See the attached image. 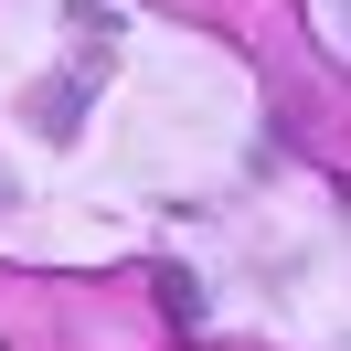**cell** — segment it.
Masks as SVG:
<instances>
[{
	"instance_id": "cell-1",
	"label": "cell",
	"mask_w": 351,
	"mask_h": 351,
	"mask_svg": "<svg viewBox=\"0 0 351 351\" xmlns=\"http://www.w3.org/2000/svg\"><path fill=\"white\" fill-rule=\"evenodd\" d=\"M341 32H351V11H341Z\"/></svg>"
}]
</instances>
